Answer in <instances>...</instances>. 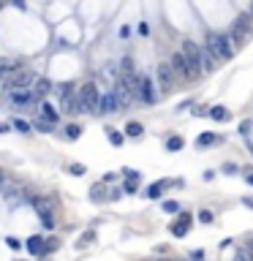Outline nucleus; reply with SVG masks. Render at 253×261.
<instances>
[{"label": "nucleus", "mask_w": 253, "mask_h": 261, "mask_svg": "<svg viewBox=\"0 0 253 261\" xmlns=\"http://www.w3.org/2000/svg\"><path fill=\"white\" fill-rule=\"evenodd\" d=\"M68 172H71L74 177H82V174H87V169H84L82 164H71V166H68Z\"/></svg>", "instance_id": "nucleus-33"}, {"label": "nucleus", "mask_w": 253, "mask_h": 261, "mask_svg": "<svg viewBox=\"0 0 253 261\" xmlns=\"http://www.w3.org/2000/svg\"><path fill=\"white\" fill-rule=\"evenodd\" d=\"M38 112H41V117H44V120H49V123H57V112L49 106L47 101H44L41 106H38Z\"/></svg>", "instance_id": "nucleus-22"}, {"label": "nucleus", "mask_w": 253, "mask_h": 261, "mask_svg": "<svg viewBox=\"0 0 253 261\" xmlns=\"http://www.w3.org/2000/svg\"><path fill=\"white\" fill-rule=\"evenodd\" d=\"M207 117H212L215 123H229V120H232V112H229L226 106H212L210 112H207Z\"/></svg>", "instance_id": "nucleus-16"}, {"label": "nucleus", "mask_w": 253, "mask_h": 261, "mask_svg": "<svg viewBox=\"0 0 253 261\" xmlns=\"http://www.w3.org/2000/svg\"><path fill=\"white\" fill-rule=\"evenodd\" d=\"M8 128H11L8 123H0V133H8Z\"/></svg>", "instance_id": "nucleus-41"}, {"label": "nucleus", "mask_w": 253, "mask_h": 261, "mask_svg": "<svg viewBox=\"0 0 253 261\" xmlns=\"http://www.w3.org/2000/svg\"><path fill=\"white\" fill-rule=\"evenodd\" d=\"M182 55H185L188 63V79H199L204 74L202 68V46L193 41H182Z\"/></svg>", "instance_id": "nucleus-2"}, {"label": "nucleus", "mask_w": 253, "mask_h": 261, "mask_svg": "<svg viewBox=\"0 0 253 261\" xmlns=\"http://www.w3.org/2000/svg\"><path fill=\"white\" fill-rule=\"evenodd\" d=\"M90 199H93V201H103V199H106V190H103V182L93 185V190H90Z\"/></svg>", "instance_id": "nucleus-24"}, {"label": "nucleus", "mask_w": 253, "mask_h": 261, "mask_svg": "<svg viewBox=\"0 0 253 261\" xmlns=\"http://www.w3.org/2000/svg\"><path fill=\"white\" fill-rule=\"evenodd\" d=\"M191 223H193V215H188V212H180V218H177V223L169 226V231L174 237H185L188 231H191Z\"/></svg>", "instance_id": "nucleus-11"}, {"label": "nucleus", "mask_w": 253, "mask_h": 261, "mask_svg": "<svg viewBox=\"0 0 253 261\" xmlns=\"http://www.w3.org/2000/svg\"><path fill=\"white\" fill-rule=\"evenodd\" d=\"M30 90H33V95H36V98H44L52 90V82L47 77H36V79H33V85H30Z\"/></svg>", "instance_id": "nucleus-15"}, {"label": "nucleus", "mask_w": 253, "mask_h": 261, "mask_svg": "<svg viewBox=\"0 0 253 261\" xmlns=\"http://www.w3.org/2000/svg\"><path fill=\"white\" fill-rule=\"evenodd\" d=\"M14 68H19L14 60H0V77H3V74H11Z\"/></svg>", "instance_id": "nucleus-27"}, {"label": "nucleus", "mask_w": 253, "mask_h": 261, "mask_svg": "<svg viewBox=\"0 0 253 261\" xmlns=\"http://www.w3.org/2000/svg\"><path fill=\"white\" fill-rule=\"evenodd\" d=\"M98 87L93 82H84L82 87L77 90V112L79 114H98Z\"/></svg>", "instance_id": "nucleus-1"}, {"label": "nucleus", "mask_w": 253, "mask_h": 261, "mask_svg": "<svg viewBox=\"0 0 253 261\" xmlns=\"http://www.w3.org/2000/svg\"><path fill=\"white\" fill-rule=\"evenodd\" d=\"M11 128H16L19 133H30V123H25V120H14V123H11Z\"/></svg>", "instance_id": "nucleus-30"}, {"label": "nucleus", "mask_w": 253, "mask_h": 261, "mask_svg": "<svg viewBox=\"0 0 253 261\" xmlns=\"http://www.w3.org/2000/svg\"><path fill=\"white\" fill-rule=\"evenodd\" d=\"M52 251H57V240H49L47 245H44V253H41V256H47V253H52Z\"/></svg>", "instance_id": "nucleus-37"}, {"label": "nucleus", "mask_w": 253, "mask_h": 261, "mask_svg": "<svg viewBox=\"0 0 253 261\" xmlns=\"http://www.w3.org/2000/svg\"><path fill=\"white\" fill-rule=\"evenodd\" d=\"M223 172H226V174H234V172H240V169H237L234 164H226V166H223Z\"/></svg>", "instance_id": "nucleus-39"}, {"label": "nucleus", "mask_w": 253, "mask_h": 261, "mask_svg": "<svg viewBox=\"0 0 253 261\" xmlns=\"http://www.w3.org/2000/svg\"><path fill=\"white\" fill-rule=\"evenodd\" d=\"M120 66H123V77H134V60H131V57H125Z\"/></svg>", "instance_id": "nucleus-28"}, {"label": "nucleus", "mask_w": 253, "mask_h": 261, "mask_svg": "<svg viewBox=\"0 0 253 261\" xmlns=\"http://www.w3.org/2000/svg\"><path fill=\"white\" fill-rule=\"evenodd\" d=\"M212 144H221V136L218 133H202V136L196 139V147H212Z\"/></svg>", "instance_id": "nucleus-21"}, {"label": "nucleus", "mask_w": 253, "mask_h": 261, "mask_svg": "<svg viewBox=\"0 0 253 261\" xmlns=\"http://www.w3.org/2000/svg\"><path fill=\"white\" fill-rule=\"evenodd\" d=\"M169 63H171V71H174V77L188 79V63H185V55H182V49H180V52H174Z\"/></svg>", "instance_id": "nucleus-13"}, {"label": "nucleus", "mask_w": 253, "mask_h": 261, "mask_svg": "<svg viewBox=\"0 0 253 261\" xmlns=\"http://www.w3.org/2000/svg\"><path fill=\"white\" fill-rule=\"evenodd\" d=\"M245 179H248V185H253V172H248V174H245Z\"/></svg>", "instance_id": "nucleus-43"}, {"label": "nucleus", "mask_w": 253, "mask_h": 261, "mask_svg": "<svg viewBox=\"0 0 253 261\" xmlns=\"http://www.w3.org/2000/svg\"><path fill=\"white\" fill-rule=\"evenodd\" d=\"M33 207H36L38 212V220L44 223V229H55V210H57V201L52 199V196H38V199H33Z\"/></svg>", "instance_id": "nucleus-4"}, {"label": "nucleus", "mask_w": 253, "mask_h": 261, "mask_svg": "<svg viewBox=\"0 0 253 261\" xmlns=\"http://www.w3.org/2000/svg\"><path fill=\"white\" fill-rule=\"evenodd\" d=\"M207 44H210V49L215 52L218 57H221V63H229L234 55H237V49H234L232 38H229V33H212L210 38H207Z\"/></svg>", "instance_id": "nucleus-3"}, {"label": "nucleus", "mask_w": 253, "mask_h": 261, "mask_svg": "<svg viewBox=\"0 0 253 261\" xmlns=\"http://www.w3.org/2000/svg\"><path fill=\"white\" fill-rule=\"evenodd\" d=\"M106 136H109V142H112L114 147H120V144H123V136H120V133L114 131V128H109V131H106Z\"/></svg>", "instance_id": "nucleus-31"}, {"label": "nucleus", "mask_w": 253, "mask_h": 261, "mask_svg": "<svg viewBox=\"0 0 253 261\" xmlns=\"http://www.w3.org/2000/svg\"><path fill=\"white\" fill-rule=\"evenodd\" d=\"M251 11H253V3H251Z\"/></svg>", "instance_id": "nucleus-44"}, {"label": "nucleus", "mask_w": 253, "mask_h": 261, "mask_svg": "<svg viewBox=\"0 0 253 261\" xmlns=\"http://www.w3.org/2000/svg\"><path fill=\"white\" fill-rule=\"evenodd\" d=\"M142 133H145V125H142V123H136V120H128V123H125V136L139 139Z\"/></svg>", "instance_id": "nucleus-20"}, {"label": "nucleus", "mask_w": 253, "mask_h": 261, "mask_svg": "<svg viewBox=\"0 0 253 261\" xmlns=\"http://www.w3.org/2000/svg\"><path fill=\"white\" fill-rule=\"evenodd\" d=\"M5 242H8V248H14V251H19V245H22L16 237H5Z\"/></svg>", "instance_id": "nucleus-38"}, {"label": "nucleus", "mask_w": 253, "mask_h": 261, "mask_svg": "<svg viewBox=\"0 0 253 261\" xmlns=\"http://www.w3.org/2000/svg\"><path fill=\"white\" fill-rule=\"evenodd\" d=\"M212 218H215V215H212L210 210H202V212H199V220H202V223H212Z\"/></svg>", "instance_id": "nucleus-36"}, {"label": "nucleus", "mask_w": 253, "mask_h": 261, "mask_svg": "<svg viewBox=\"0 0 253 261\" xmlns=\"http://www.w3.org/2000/svg\"><path fill=\"white\" fill-rule=\"evenodd\" d=\"M202 68L204 71H218V68H221V57L210 49V44L202 46Z\"/></svg>", "instance_id": "nucleus-12"}, {"label": "nucleus", "mask_w": 253, "mask_h": 261, "mask_svg": "<svg viewBox=\"0 0 253 261\" xmlns=\"http://www.w3.org/2000/svg\"><path fill=\"white\" fill-rule=\"evenodd\" d=\"M251 131H253V123L251 120H243V123H240V133H243V136H251Z\"/></svg>", "instance_id": "nucleus-34"}, {"label": "nucleus", "mask_w": 253, "mask_h": 261, "mask_svg": "<svg viewBox=\"0 0 253 261\" xmlns=\"http://www.w3.org/2000/svg\"><path fill=\"white\" fill-rule=\"evenodd\" d=\"M253 259V248H237V261H248Z\"/></svg>", "instance_id": "nucleus-29"}, {"label": "nucleus", "mask_w": 253, "mask_h": 261, "mask_svg": "<svg viewBox=\"0 0 253 261\" xmlns=\"http://www.w3.org/2000/svg\"><path fill=\"white\" fill-rule=\"evenodd\" d=\"M136 98L142 103H155L158 101V90H155L150 77H136Z\"/></svg>", "instance_id": "nucleus-5"}, {"label": "nucleus", "mask_w": 253, "mask_h": 261, "mask_svg": "<svg viewBox=\"0 0 253 261\" xmlns=\"http://www.w3.org/2000/svg\"><path fill=\"white\" fill-rule=\"evenodd\" d=\"M11 101H14V106H16V109H27V106H33V103H36L38 98L33 95L30 87H25V90H11Z\"/></svg>", "instance_id": "nucleus-9"}, {"label": "nucleus", "mask_w": 253, "mask_h": 261, "mask_svg": "<svg viewBox=\"0 0 253 261\" xmlns=\"http://www.w3.org/2000/svg\"><path fill=\"white\" fill-rule=\"evenodd\" d=\"M234 27H240L245 36H253V11H243V14L234 19Z\"/></svg>", "instance_id": "nucleus-14"}, {"label": "nucleus", "mask_w": 253, "mask_h": 261, "mask_svg": "<svg viewBox=\"0 0 253 261\" xmlns=\"http://www.w3.org/2000/svg\"><path fill=\"white\" fill-rule=\"evenodd\" d=\"M164 212H169V215H177V212H180V204H177V201H164Z\"/></svg>", "instance_id": "nucleus-32"}, {"label": "nucleus", "mask_w": 253, "mask_h": 261, "mask_svg": "<svg viewBox=\"0 0 253 261\" xmlns=\"http://www.w3.org/2000/svg\"><path fill=\"white\" fill-rule=\"evenodd\" d=\"M109 199H114V201L123 199V190H120V188H117V190H112V196H109Z\"/></svg>", "instance_id": "nucleus-40"}, {"label": "nucleus", "mask_w": 253, "mask_h": 261, "mask_svg": "<svg viewBox=\"0 0 253 261\" xmlns=\"http://www.w3.org/2000/svg\"><path fill=\"white\" fill-rule=\"evenodd\" d=\"M60 106L63 112H77V90H74V85H60Z\"/></svg>", "instance_id": "nucleus-8"}, {"label": "nucleus", "mask_w": 253, "mask_h": 261, "mask_svg": "<svg viewBox=\"0 0 253 261\" xmlns=\"http://www.w3.org/2000/svg\"><path fill=\"white\" fill-rule=\"evenodd\" d=\"M14 5H16V8H22V11H25V0H14Z\"/></svg>", "instance_id": "nucleus-42"}, {"label": "nucleus", "mask_w": 253, "mask_h": 261, "mask_svg": "<svg viewBox=\"0 0 253 261\" xmlns=\"http://www.w3.org/2000/svg\"><path fill=\"white\" fill-rule=\"evenodd\" d=\"M182 136H169L166 139V150H169V153H177V150H182Z\"/></svg>", "instance_id": "nucleus-23"}, {"label": "nucleus", "mask_w": 253, "mask_h": 261, "mask_svg": "<svg viewBox=\"0 0 253 261\" xmlns=\"http://www.w3.org/2000/svg\"><path fill=\"white\" fill-rule=\"evenodd\" d=\"M33 74L30 71H19V68H14V71L8 74V79H5V90H25V87L33 85Z\"/></svg>", "instance_id": "nucleus-6"}, {"label": "nucleus", "mask_w": 253, "mask_h": 261, "mask_svg": "<svg viewBox=\"0 0 253 261\" xmlns=\"http://www.w3.org/2000/svg\"><path fill=\"white\" fill-rule=\"evenodd\" d=\"M33 128H36V131H41V133H52V131H55V123H49V120H36V125H33Z\"/></svg>", "instance_id": "nucleus-25"}, {"label": "nucleus", "mask_w": 253, "mask_h": 261, "mask_svg": "<svg viewBox=\"0 0 253 261\" xmlns=\"http://www.w3.org/2000/svg\"><path fill=\"white\" fill-rule=\"evenodd\" d=\"M93 237H95V234H93V231H84V234H82V237H79V242H77V245H79V248H84V245H87V242H90V240H93Z\"/></svg>", "instance_id": "nucleus-35"}, {"label": "nucleus", "mask_w": 253, "mask_h": 261, "mask_svg": "<svg viewBox=\"0 0 253 261\" xmlns=\"http://www.w3.org/2000/svg\"><path fill=\"white\" fill-rule=\"evenodd\" d=\"M66 136L71 139V142H77V139L82 136V128H79V125H74V123H71V125H66Z\"/></svg>", "instance_id": "nucleus-26"}, {"label": "nucleus", "mask_w": 253, "mask_h": 261, "mask_svg": "<svg viewBox=\"0 0 253 261\" xmlns=\"http://www.w3.org/2000/svg\"><path fill=\"white\" fill-rule=\"evenodd\" d=\"M27 251H30L33 256H41V253H44V237L41 234H33L30 240H27Z\"/></svg>", "instance_id": "nucleus-18"}, {"label": "nucleus", "mask_w": 253, "mask_h": 261, "mask_svg": "<svg viewBox=\"0 0 253 261\" xmlns=\"http://www.w3.org/2000/svg\"><path fill=\"white\" fill-rule=\"evenodd\" d=\"M169 185H171V179H161V182L150 185V188H147V199H161V193H164Z\"/></svg>", "instance_id": "nucleus-17"}, {"label": "nucleus", "mask_w": 253, "mask_h": 261, "mask_svg": "<svg viewBox=\"0 0 253 261\" xmlns=\"http://www.w3.org/2000/svg\"><path fill=\"white\" fill-rule=\"evenodd\" d=\"M155 74H158V87L164 92H169L171 87H174V71H171V63H161Z\"/></svg>", "instance_id": "nucleus-7"}, {"label": "nucleus", "mask_w": 253, "mask_h": 261, "mask_svg": "<svg viewBox=\"0 0 253 261\" xmlns=\"http://www.w3.org/2000/svg\"><path fill=\"white\" fill-rule=\"evenodd\" d=\"M114 112H120V103H117L114 90H109L98 98V114H114Z\"/></svg>", "instance_id": "nucleus-10"}, {"label": "nucleus", "mask_w": 253, "mask_h": 261, "mask_svg": "<svg viewBox=\"0 0 253 261\" xmlns=\"http://www.w3.org/2000/svg\"><path fill=\"white\" fill-rule=\"evenodd\" d=\"M229 38H232V44H234V49H243L245 46V41H248L251 36H245L240 27H232V33H229Z\"/></svg>", "instance_id": "nucleus-19"}]
</instances>
